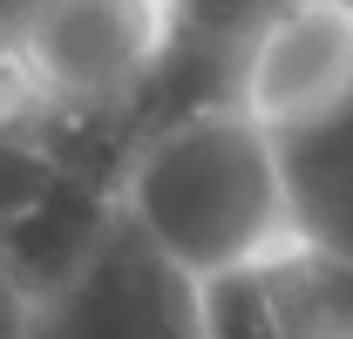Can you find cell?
Listing matches in <instances>:
<instances>
[{"label": "cell", "mask_w": 353, "mask_h": 339, "mask_svg": "<svg viewBox=\"0 0 353 339\" xmlns=\"http://www.w3.org/2000/svg\"><path fill=\"white\" fill-rule=\"evenodd\" d=\"M197 333L204 339H285L259 271H231V278L197 285Z\"/></svg>", "instance_id": "7"}, {"label": "cell", "mask_w": 353, "mask_h": 339, "mask_svg": "<svg viewBox=\"0 0 353 339\" xmlns=\"http://www.w3.org/2000/svg\"><path fill=\"white\" fill-rule=\"evenodd\" d=\"M61 183V163L48 156L28 129H0V224H14L21 211H34L48 190Z\"/></svg>", "instance_id": "8"}, {"label": "cell", "mask_w": 353, "mask_h": 339, "mask_svg": "<svg viewBox=\"0 0 353 339\" xmlns=\"http://www.w3.org/2000/svg\"><path fill=\"white\" fill-rule=\"evenodd\" d=\"M28 319H34V305L0 278V339H28Z\"/></svg>", "instance_id": "9"}, {"label": "cell", "mask_w": 353, "mask_h": 339, "mask_svg": "<svg viewBox=\"0 0 353 339\" xmlns=\"http://www.w3.org/2000/svg\"><path fill=\"white\" fill-rule=\"evenodd\" d=\"M109 217H116V197H109L102 183L61 170V183L48 190L34 211H21L14 224H0V278L28 298V305L54 298L82 271V258L95 251V238L109 231Z\"/></svg>", "instance_id": "5"}, {"label": "cell", "mask_w": 353, "mask_h": 339, "mask_svg": "<svg viewBox=\"0 0 353 339\" xmlns=\"http://www.w3.org/2000/svg\"><path fill=\"white\" fill-rule=\"evenodd\" d=\"M28 339H204L197 285L150 251L123 217H109L82 271L34 305Z\"/></svg>", "instance_id": "4"}, {"label": "cell", "mask_w": 353, "mask_h": 339, "mask_svg": "<svg viewBox=\"0 0 353 339\" xmlns=\"http://www.w3.org/2000/svg\"><path fill=\"white\" fill-rule=\"evenodd\" d=\"M259 285L272 298V319L285 339H353V258L285 245L259 265Z\"/></svg>", "instance_id": "6"}, {"label": "cell", "mask_w": 353, "mask_h": 339, "mask_svg": "<svg viewBox=\"0 0 353 339\" xmlns=\"http://www.w3.org/2000/svg\"><path fill=\"white\" fill-rule=\"evenodd\" d=\"M14 68L34 88V109L130 116L176 41V7L157 0H54L0 14Z\"/></svg>", "instance_id": "2"}, {"label": "cell", "mask_w": 353, "mask_h": 339, "mask_svg": "<svg viewBox=\"0 0 353 339\" xmlns=\"http://www.w3.org/2000/svg\"><path fill=\"white\" fill-rule=\"evenodd\" d=\"M116 217L190 285L259 271L299 238L285 150L231 109H197L136 136L116 176Z\"/></svg>", "instance_id": "1"}, {"label": "cell", "mask_w": 353, "mask_h": 339, "mask_svg": "<svg viewBox=\"0 0 353 339\" xmlns=\"http://www.w3.org/2000/svg\"><path fill=\"white\" fill-rule=\"evenodd\" d=\"M231 116L292 150L353 116V0H292L265 7L231 68Z\"/></svg>", "instance_id": "3"}]
</instances>
